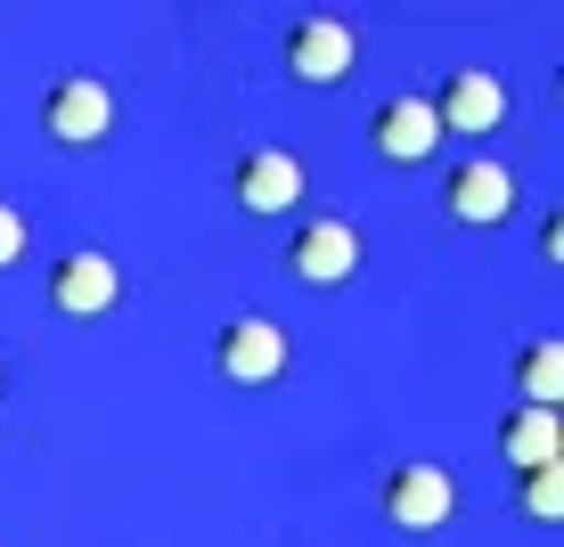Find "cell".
Masks as SVG:
<instances>
[{
    "label": "cell",
    "instance_id": "5",
    "mask_svg": "<svg viewBox=\"0 0 564 547\" xmlns=\"http://www.w3.org/2000/svg\"><path fill=\"white\" fill-rule=\"evenodd\" d=\"M213 368H221L229 384H279L286 376V327L279 319H229L221 336H213Z\"/></svg>",
    "mask_w": 564,
    "mask_h": 547
},
{
    "label": "cell",
    "instance_id": "13",
    "mask_svg": "<svg viewBox=\"0 0 564 547\" xmlns=\"http://www.w3.org/2000/svg\"><path fill=\"white\" fill-rule=\"evenodd\" d=\"M523 515L564 523V466H532V474H523Z\"/></svg>",
    "mask_w": 564,
    "mask_h": 547
},
{
    "label": "cell",
    "instance_id": "8",
    "mask_svg": "<svg viewBox=\"0 0 564 547\" xmlns=\"http://www.w3.org/2000/svg\"><path fill=\"white\" fill-rule=\"evenodd\" d=\"M425 107H434L442 131H499V123H508V83H499V74H482V66H458Z\"/></svg>",
    "mask_w": 564,
    "mask_h": 547
},
{
    "label": "cell",
    "instance_id": "9",
    "mask_svg": "<svg viewBox=\"0 0 564 547\" xmlns=\"http://www.w3.org/2000/svg\"><path fill=\"white\" fill-rule=\"evenodd\" d=\"M352 33L336 25V17H303L295 33H286V74L295 83H311V90H327V83H344L352 74Z\"/></svg>",
    "mask_w": 564,
    "mask_h": 547
},
{
    "label": "cell",
    "instance_id": "12",
    "mask_svg": "<svg viewBox=\"0 0 564 547\" xmlns=\"http://www.w3.org/2000/svg\"><path fill=\"white\" fill-rule=\"evenodd\" d=\"M516 384H523V408H556L564 401V343H523V360H516Z\"/></svg>",
    "mask_w": 564,
    "mask_h": 547
},
{
    "label": "cell",
    "instance_id": "2",
    "mask_svg": "<svg viewBox=\"0 0 564 547\" xmlns=\"http://www.w3.org/2000/svg\"><path fill=\"white\" fill-rule=\"evenodd\" d=\"M384 515H393V532H442L458 515V482L434 458H410L384 474Z\"/></svg>",
    "mask_w": 564,
    "mask_h": 547
},
{
    "label": "cell",
    "instance_id": "11",
    "mask_svg": "<svg viewBox=\"0 0 564 547\" xmlns=\"http://www.w3.org/2000/svg\"><path fill=\"white\" fill-rule=\"evenodd\" d=\"M499 458L523 466V474H532V466H564V417L556 408H516V417L499 425Z\"/></svg>",
    "mask_w": 564,
    "mask_h": 547
},
{
    "label": "cell",
    "instance_id": "14",
    "mask_svg": "<svg viewBox=\"0 0 564 547\" xmlns=\"http://www.w3.org/2000/svg\"><path fill=\"white\" fill-rule=\"evenodd\" d=\"M17 253H25V212H17V205H0V270H9Z\"/></svg>",
    "mask_w": 564,
    "mask_h": 547
},
{
    "label": "cell",
    "instance_id": "6",
    "mask_svg": "<svg viewBox=\"0 0 564 547\" xmlns=\"http://www.w3.org/2000/svg\"><path fill=\"white\" fill-rule=\"evenodd\" d=\"M442 205H451V221L458 229H499L516 212V172L508 164H458L451 180H442Z\"/></svg>",
    "mask_w": 564,
    "mask_h": 547
},
{
    "label": "cell",
    "instance_id": "15",
    "mask_svg": "<svg viewBox=\"0 0 564 547\" xmlns=\"http://www.w3.org/2000/svg\"><path fill=\"white\" fill-rule=\"evenodd\" d=\"M540 253H549V262H564V212H540Z\"/></svg>",
    "mask_w": 564,
    "mask_h": 547
},
{
    "label": "cell",
    "instance_id": "3",
    "mask_svg": "<svg viewBox=\"0 0 564 547\" xmlns=\"http://www.w3.org/2000/svg\"><path fill=\"white\" fill-rule=\"evenodd\" d=\"M50 303L66 310V319H107V310L123 303V270H115L99 245H74V253L50 262Z\"/></svg>",
    "mask_w": 564,
    "mask_h": 547
},
{
    "label": "cell",
    "instance_id": "7",
    "mask_svg": "<svg viewBox=\"0 0 564 547\" xmlns=\"http://www.w3.org/2000/svg\"><path fill=\"white\" fill-rule=\"evenodd\" d=\"M368 147H377L384 164H425V155L442 147V123H434V107H425L417 90H401V99H384L368 114Z\"/></svg>",
    "mask_w": 564,
    "mask_h": 547
},
{
    "label": "cell",
    "instance_id": "10",
    "mask_svg": "<svg viewBox=\"0 0 564 547\" xmlns=\"http://www.w3.org/2000/svg\"><path fill=\"white\" fill-rule=\"evenodd\" d=\"M229 188H238L246 212H295L303 205V164L286 147H254V155H238Z\"/></svg>",
    "mask_w": 564,
    "mask_h": 547
},
{
    "label": "cell",
    "instance_id": "1",
    "mask_svg": "<svg viewBox=\"0 0 564 547\" xmlns=\"http://www.w3.org/2000/svg\"><path fill=\"white\" fill-rule=\"evenodd\" d=\"M42 131L57 147H99L115 131V90L99 83V74H66V83L42 90Z\"/></svg>",
    "mask_w": 564,
    "mask_h": 547
},
{
    "label": "cell",
    "instance_id": "4",
    "mask_svg": "<svg viewBox=\"0 0 564 547\" xmlns=\"http://www.w3.org/2000/svg\"><path fill=\"white\" fill-rule=\"evenodd\" d=\"M352 270H360V229L336 221V212L303 221L295 245H286V278H295V286H344Z\"/></svg>",
    "mask_w": 564,
    "mask_h": 547
}]
</instances>
